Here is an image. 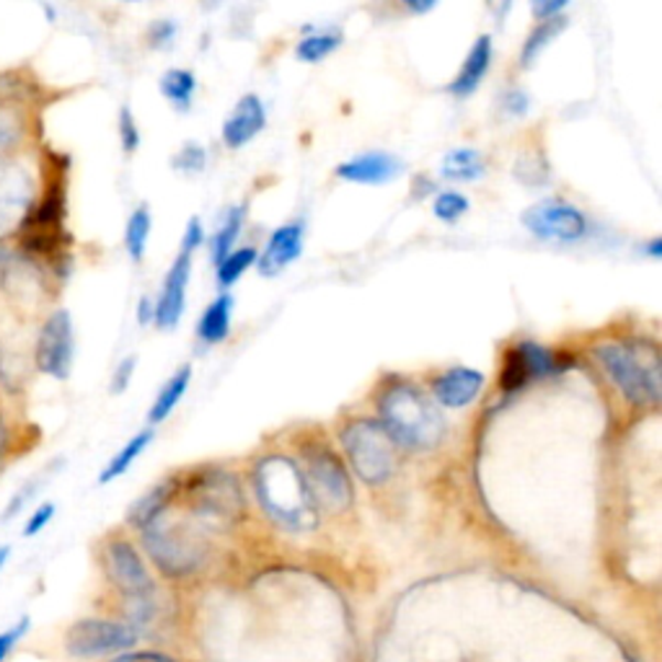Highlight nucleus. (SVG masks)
<instances>
[{"label":"nucleus","mask_w":662,"mask_h":662,"mask_svg":"<svg viewBox=\"0 0 662 662\" xmlns=\"http://www.w3.org/2000/svg\"><path fill=\"white\" fill-rule=\"evenodd\" d=\"M254 489L262 510L285 531H314L318 508L308 492L303 468L287 456H264L254 468Z\"/></svg>","instance_id":"1"},{"label":"nucleus","mask_w":662,"mask_h":662,"mask_svg":"<svg viewBox=\"0 0 662 662\" xmlns=\"http://www.w3.org/2000/svg\"><path fill=\"white\" fill-rule=\"evenodd\" d=\"M378 414L393 443L409 451H433L448 430V422L435 401L406 381H397L383 389L378 399Z\"/></svg>","instance_id":"2"},{"label":"nucleus","mask_w":662,"mask_h":662,"mask_svg":"<svg viewBox=\"0 0 662 662\" xmlns=\"http://www.w3.org/2000/svg\"><path fill=\"white\" fill-rule=\"evenodd\" d=\"M595 360L611 378V383L634 406H658L660 389V355L650 341H606L595 347Z\"/></svg>","instance_id":"3"},{"label":"nucleus","mask_w":662,"mask_h":662,"mask_svg":"<svg viewBox=\"0 0 662 662\" xmlns=\"http://www.w3.org/2000/svg\"><path fill=\"white\" fill-rule=\"evenodd\" d=\"M341 448L366 485H383L397 471V443L376 420H355L341 430Z\"/></svg>","instance_id":"4"},{"label":"nucleus","mask_w":662,"mask_h":662,"mask_svg":"<svg viewBox=\"0 0 662 662\" xmlns=\"http://www.w3.org/2000/svg\"><path fill=\"white\" fill-rule=\"evenodd\" d=\"M143 546L155 567L169 577L192 575L205 562L203 535L195 528L159 518L155 523L143 528Z\"/></svg>","instance_id":"5"},{"label":"nucleus","mask_w":662,"mask_h":662,"mask_svg":"<svg viewBox=\"0 0 662 662\" xmlns=\"http://www.w3.org/2000/svg\"><path fill=\"white\" fill-rule=\"evenodd\" d=\"M189 500L197 518L210 525H228L243 516V495L238 479L220 468H205L189 479Z\"/></svg>","instance_id":"6"},{"label":"nucleus","mask_w":662,"mask_h":662,"mask_svg":"<svg viewBox=\"0 0 662 662\" xmlns=\"http://www.w3.org/2000/svg\"><path fill=\"white\" fill-rule=\"evenodd\" d=\"M306 485L308 492L314 497L316 508H324L329 512H345L355 500L352 479H349L347 466L341 464V458L326 445H311L306 448Z\"/></svg>","instance_id":"7"},{"label":"nucleus","mask_w":662,"mask_h":662,"mask_svg":"<svg viewBox=\"0 0 662 662\" xmlns=\"http://www.w3.org/2000/svg\"><path fill=\"white\" fill-rule=\"evenodd\" d=\"M203 241H205L203 223H199V218H192L187 223V230H184L182 249H178L174 264H171L166 280H163L159 301L153 303V306H155L153 324L159 326V329H174V326L182 322L184 303H187L192 257H195V251Z\"/></svg>","instance_id":"8"},{"label":"nucleus","mask_w":662,"mask_h":662,"mask_svg":"<svg viewBox=\"0 0 662 662\" xmlns=\"http://www.w3.org/2000/svg\"><path fill=\"white\" fill-rule=\"evenodd\" d=\"M138 644V631L130 623L109 619H80L65 634V650L70 658L94 660L107 654L128 652Z\"/></svg>","instance_id":"9"},{"label":"nucleus","mask_w":662,"mask_h":662,"mask_svg":"<svg viewBox=\"0 0 662 662\" xmlns=\"http://www.w3.org/2000/svg\"><path fill=\"white\" fill-rule=\"evenodd\" d=\"M569 366V357L554 352V349L535 345V341H518V345H512L508 352H504L500 389L504 393H518L531 381L556 376Z\"/></svg>","instance_id":"10"},{"label":"nucleus","mask_w":662,"mask_h":662,"mask_svg":"<svg viewBox=\"0 0 662 662\" xmlns=\"http://www.w3.org/2000/svg\"><path fill=\"white\" fill-rule=\"evenodd\" d=\"M76 362V326L65 308L52 311L36 339V368L40 373L68 381Z\"/></svg>","instance_id":"11"},{"label":"nucleus","mask_w":662,"mask_h":662,"mask_svg":"<svg viewBox=\"0 0 662 662\" xmlns=\"http://www.w3.org/2000/svg\"><path fill=\"white\" fill-rule=\"evenodd\" d=\"M523 226L544 241L575 243L587 234V218L567 199H544L523 213Z\"/></svg>","instance_id":"12"},{"label":"nucleus","mask_w":662,"mask_h":662,"mask_svg":"<svg viewBox=\"0 0 662 662\" xmlns=\"http://www.w3.org/2000/svg\"><path fill=\"white\" fill-rule=\"evenodd\" d=\"M34 210V182L21 163H0V238L24 228Z\"/></svg>","instance_id":"13"},{"label":"nucleus","mask_w":662,"mask_h":662,"mask_svg":"<svg viewBox=\"0 0 662 662\" xmlns=\"http://www.w3.org/2000/svg\"><path fill=\"white\" fill-rule=\"evenodd\" d=\"M104 564H107L109 579L128 595V600L153 598L155 583L151 572L145 569L143 556L138 554V549L130 541L111 539L104 549Z\"/></svg>","instance_id":"14"},{"label":"nucleus","mask_w":662,"mask_h":662,"mask_svg":"<svg viewBox=\"0 0 662 662\" xmlns=\"http://www.w3.org/2000/svg\"><path fill=\"white\" fill-rule=\"evenodd\" d=\"M303 234H306V228H303L301 220L285 223V226L274 230L264 251L257 259L259 274H262V278H274V274H280L287 264H293L295 259L303 254Z\"/></svg>","instance_id":"15"},{"label":"nucleus","mask_w":662,"mask_h":662,"mask_svg":"<svg viewBox=\"0 0 662 662\" xmlns=\"http://www.w3.org/2000/svg\"><path fill=\"white\" fill-rule=\"evenodd\" d=\"M267 124V111L264 104L257 94H247L238 99L234 111L223 122V143L228 148H243L249 140H254Z\"/></svg>","instance_id":"16"},{"label":"nucleus","mask_w":662,"mask_h":662,"mask_svg":"<svg viewBox=\"0 0 662 662\" xmlns=\"http://www.w3.org/2000/svg\"><path fill=\"white\" fill-rule=\"evenodd\" d=\"M485 389V376L476 368H451L433 381V397L437 404L448 409H464L479 399Z\"/></svg>","instance_id":"17"},{"label":"nucleus","mask_w":662,"mask_h":662,"mask_svg":"<svg viewBox=\"0 0 662 662\" xmlns=\"http://www.w3.org/2000/svg\"><path fill=\"white\" fill-rule=\"evenodd\" d=\"M401 171H404V163L397 155L373 151L339 163L337 176L352 184H386L391 178H397Z\"/></svg>","instance_id":"18"},{"label":"nucleus","mask_w":662,"mask_h":662,"mask_svg":"<svg viewBox=\"0 0 662 662\" xmlns=\"http://www.w3.org/2000/svg\"><path fill=\"white\" fill-rule=\"evenodd\" d=\"M489 65H492V36L481 34L479 40L471 44L468 55L464 59V68L451 84V94H456L464 99V96H471L476 88L481 86V80L489 73Z\"/></svg>","instance_id":"19"},{"label":"nucleus","mask_w":662,"mask_h":662,"mask_svg":"<svg viewBox=\"0 0 662 662\" xmlns=\"http://www.w3.org/2000/svg\"><path fill=\"white\" fill-rule=\"evenodd\" d=\"M178 489V479H166L161 481V485H155L151 492H145L140 500L132 504L128 512V523L132 528H138V531H143L151 523H155L163 516V510L169 508V502L174 500Z\"/></svg>","instance_id":"20"},{"label":"nucleus","mask_w":662,"mask_h":662,"mask_svg":"<svg viewBox=\"0 0 662 662\" xmlns=\"http://www.w3.org/2000/svg\"><path fill=\"white\" fill-rule=\"evenodd\" d=\"M230 314H234V295L223 293L215 297L199 316L197 337L207 341V345H220L230 334Z\"/></svg>","instance_id":"21"},{"label":"nucleus","mask_w":662,"mask_h":662,"mask_svg":"<svg viewBox=\"0 0 662 662\" xmlns=\"http://www.w3.org/2000/svg\"><path fill=\"white\" fill-rule=\"evenodd\" d=\"M441 174L448 182H476V178L485 176V159L474 148H456V151L445 153Z\"/></svg>","instance_id":"22"},{"label":"nucleus","mask_w":662,"mask_h":662,"mask_svg":"<svg viewBox=\"0 0 662 662\" xmlns=\"http://www.w3.org/2000/svg\"><path fill=\"white\" fill-rule=\"evenodd\" d=\"M189 383H192V366H182L174 376L169 378L166 386L159 391V397H155L151 414H148L151 425H159V422H163L171 412H174L178 401H182L184 393H187Z\"/></svg>","instance_id":"23"},{"label":"nucleus","mask_w":662,"mask_h":662,"mask_svg":"<svg viewBox=\"0 0 662 662\" xmlns=\"http://www.w3.org/2000/svg\"><path fill=\"white\" fill-rule=\"evenodd\" d=\"M153 443V430H143V433L132 435L128 443H124V448H119L111 460L107 464V468L99 474V485H109V481L119 479V476H124L130 471V466L135 464V460L143 456L148 445Z\"/></svg>","instance_id":"24"},{"label":"nucleus","mask_w":662,"mask_h":662,"mask_svg":"<svg viewBox=\"0 0 662 662\" xmlns=\"http://www.w3.org/2000/svg\"><path fill=\"white\" fill-rule=\"evenodd\" d=\"M197 91V78L192 70L184 68H171L161 76V94L171 101V107L178 111H187L195 101Z\"/></svg>","instance_id":"25"},{"label":"nucleus","mask_w":662,"mask_h":662,"mask_svg":"<svg viewBox=\"0 0 662 662\" xmlns=\"http://www.w3.org/2000/svg\"><path fill=\"white\" fill-rule=\"evenodd\" d=\"M567 24H569L567 17H554V19L541 21V24L535 26L531 34H528L523 52H520V63H523V68H531L533 59H539L541 52L549 47V42L556 40V36L567 29Z\"/></svg>","instance_id":"26"},{"label":"nucleus","mask_w":662,"mask_h":662,"mask_svg":"<svg viewBox=\"0 0 662 662\" xmlns=\"http://www.w3.org/2000/svg\"><path fill=\"white\" fill-rule=\"evenodd\" d=\"M151 226L153 218L148 205L135 207V213L128 220V228H124V249H128L132 262H143L148 238H151Z\"/></svg>","instance_id":"27"},{"label":"nucleus","mask_w":662,"mask_h":662,"mask_svg":"<svg viewBox=\"0 0 662 662\" xmlns=\"http://www.w3.org/2000/svg\"><path fill=\"white\" fill-rule=\"evenodd\" d=\"M241 228H243V207H230V210L226 213V218H223V223L218 226V230H215L213 243H210V249H213L210 254H213L215 267H218L223 259L234 251L236 238L241 236Z\"/></svg>","instance_id":"28"},{"label":"nucleus","mask_w":662,"mask_h":662,"mask_svg":"<svg viewBox=\"0 0 662 662\" xmlns=\"http://www.w3.org/2000/svg\"><path fill=\"white\" fill-rule=\"evenodd\" d=\"M341 44V32L339 29H324V32H311L308 36H303L297 42L295 55L303 59V63H322L326 55H332Z\"/></svg>","instance_id":"29"},{"label":"nucleus","mask_w":662,"mask_h":662,"mask_svg":"<svg viewBox=\"0 0 662 662\" xmlns=\"http://www.w3.org/2000/svg\"><path fill=\"white\" fill-rule=\"evenodd\" d=\"M257 259H259V251L254 247L230 251V254L218 264V285L223 290L236 285V282L247 274V270H251V267L257 264Z\"/></svg>","instance_id":"30"},{"label":"nucleus","mask_w":662,"mask_h":662,"mask_svg":"<svg viewBox=\"0 0 662 662\" xmlns=\"http://www.w3.org/2000/svg\"><path fill=\"white\" fill-rule=\"evenodd\" d=\"M468 207H471V203H468L466 195H460V192H441L435 199L433 205V213L441 218L443 223H456L464 218V215L468 213Z\"/></svg>","instance_id":"31"},{"label":"nucleus","mask_w":662,"mask_h":662,"mask_svg":"<svg viewBox=\"0 0 662 662\" xmlns=\"http://www.w3.org/2000/svg\"><path fill=\"white\" fill-rule=\"evenodd\" d=\"M207 163V153L199 143H187L174 155V169L184 171V174H199Z\"/></svg>","instance_id":"32"},{"label":"nucleus","mask_w":662,"mask_h":662,"mask_svg":"<svg viewBox=\"0 0 662 662\" xmlns=\"http://www.w3.org/2000/svg\"><path fill=\"white\" fill-rule=\"evenodd\" d=\"M119 140H122V148L128 153H135L140 148V130L130 107L119 109Z\"/></svg>","instance_id":"33"},{"label":"nucleus","mask_w":662,"mask_h":662,"mask_svg":"<svg viewBox=\"0 0 662 662\" xmlns=\"http://www.w3.org/2000/svg\"><path fill=\"white\" fill-rule=\"evenodd\" d=\"M29 629H32V621H29L24 616V619H19L17 623H13V627L0 631V662H6L11 658V652L17 650V644L26 637Z\"/></svg>","instance_id":"34"},{"label":"nucleus","mask_w":662,"mask_h":662,"mask_svg":"<svg viewBox=\"0 0 662 662\" xmlns=\"http://www.w3.org/2000/svg\"><path fill=\"white\" fill-rule=\"evenodd\" d=\"M40 485H42V479H34V481H26L24 487L19 489L17 495L11 497V502L6 504V510H3V516H0V520H3V523H9V520H13L19 516L21 510L26 508L29 504V500H34V495H36V489H40Z\"/></svg>","instance_id":"35"},{"label":"nucleus","mask_w":662,"mask_h":662,"mask_svg":"<svg viewBox=\"0 0 662 662\" xmlns=\"http://www.w3.org/2000/svg\"><path fill=\"white\" fill-rule=\"evenodd\" d=\"M55 512H57V508H55V502H44V504H40V508H36L32 516H29V520H26V525H24V535L26 539H32V535H40L44 528H47L50 523H52V518H55Z\"/></svg>","instance_id":"36"},{"label":"nucleus","mask_w":662,"mask_h":662,"mask_svg":"<svg viewBox=\"0 0 662 662\" xmlns=\"http://www.w3.org/2000/svg\"><path fill=\"white\" fill-rule=\"evenodd\" d=\"M21 270H29V264L19 254H13L9 249H0V282L9 285V282L21 278Z\"/></svg>","instance_id":"37"},{"label":"nucleus","mask_w":662,"mask_h":662,"mask_svg":"<svg viewBox=\"0 0 662 662\" xmlns=\"http://www.w3.org/2000/svg\"><path fill=\"white\" fill-rule=\"evenodd\" d=\"M135 368H138V357L135 355L124 357V360L119 362L117 370H115V376H111V393H124V391H128L132 376H135Z\"/></svg>","instance_id":"38"},{"label":"nucleus","mask_w":662,"mask_h":662,"mask_svg":"<svg viewBox=\"0 0 662 662\" xmlns=\"http://www.w3.org/2000/svg\"><path fill=\"white\" fill-rule=\"evenodd\" d=\"M176 34V24L169 19H159L153 21L151 29H148V40H151V47H166V44L174 40Z\"/></svg>","instance_id":"39"},{"label":"nucleus","mask_w":662,"mask_h":662,"mask_svg":"<svg viewBox=\"0 0 662 662\" xmlns=\"http://www.w3.org/2000/svg\"><path fill=\"white\" fill-rule=\"evenodd\" d=\"M17 138H19L17 119L11 117V111L0 109V159H3V153L9 151L13 143H17Z\"/></svg>","instance_id":"40"},{"label":"nucleus","mask_w":662,"mask_h":662,"mask_svg":"<svg viewBox=\"0 0 662 662\" xmlns=\"http://www.w3.org/2000/svg\"><path fill=\"white\" fill-rule=\"evenodd\" d=\"M502 107L512 117H523L528 107H531V99H528V94L520 91V88H510V91L502 96Z\"/></svg>","instance_id":"41"},{"label":"nucleus","mask_w":662,"mask_h":662,"mask_svg":"<svg viewBox=\"0 0 662 662\" xmlns=\"http://www.w3.org/2000/svg\"><path fill=\"white\" fill-rule=\"evenodd\" d=\"M533 17L539 21H546V19H554V17H562V11L567 9V3L564 0H552V3H533Z\"/></svg>","instance_id":"42"},{"label":"nucleus","mask_w":662,"mask_h":662,"mask_svg":"<svg viewBox=\"0 0 662 662\" xmlns=\"http://www.w3.org/2000/svg\"><path fill=\"white\" fill-rule=\"evenodd\" d=\"M117 662H174V660L159 652H135V654H122Z\"/></svg>","instance_id":"43"},{"label":"nucleus","mask_w":662,"mask_h":662,"mask_svg":"<svg viewBox=\"0 0 662 662\" xmlns=\"http://www.w3.org/2000/svg\"><path fill=\"white\" fill-rule=\"evenodd\" d=\"M155 316V306L151 303V297H140V306H138V322L140 324H151Z\"/></svg>","instance_id":"44"},{"label":"nucleus","mask_w":662,"mask_h":662,"mask_svg":"<svg viewBox=\"0 0 662 662\" xmlns=\"http://www.w3.org/2000/svg\"><path fill=\"white\" fill-rule=\"evenodd\" d=\"M644 249H647V254H650V257H660L662 254V238H652V241L647 243Z\"/></svg>","instance_id":"45"},{"label":"nucleus","mask_w":662,"mask_h":662,"mask_svg":"<svg viewBox=\"0 0 662 662\" xmlns=\"http://www.w3.org/2000/svg\"><path fill=\"white\" fill-rule=\"evenodd\" d=\"M406 9L412 13H425L430 9H435V3H406Z\"/></svg>","instance_id":"46"},{"label":"nucleus","mask_w":662,"mask_h":662,"mask_svg":"<svg viewBox=\"0 0 662 662\" xmlns=\"http://www.w3.org/2000/svg\"><path fill=\"white\" fill-rule=\"evenodd\" d=\"M9 556H11V549H9V546H0V569L6 567V562H9Z\"/></svg>","instance_id":"47"}]
</instances>
